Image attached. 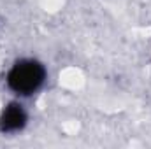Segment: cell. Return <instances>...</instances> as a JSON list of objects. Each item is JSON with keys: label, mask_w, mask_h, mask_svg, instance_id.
Listing matches in <instances>:
<instances>
[{"label": "cell", "mask_w": 151, "mask_h": 149, "mask_svg": "<svg viewBox=\"0 0 151 149\" xmlns=\"http://www.w3.org/2000/svg\"><path fill=\"white\" fill-rule=\"evenodd\" d=\"M46 81L47 69L37 58H19L9 67L5 74V86L19 98H28L39 93Z\"/></svg>", "instance_id": "6da1fadb"}, {"label": "cell", "mask_w": 151, "mask_h": 149, "mask_svg": "<svg viewBox=\"0 0 151 149\" xmlns=\"http://www.w3.org/2000/svg\"><path fill=\"white\" fill-rule=\"evenodd\" d=\"M28 111L19 100H12L5 104L0 111V133L2 135H16L21 133L28 125Z\"/></svg>", "instance_id": "7a4b0ae2"}]
</instances>
